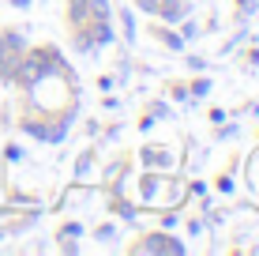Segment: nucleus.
<instances>
[{
	"mask_svg": "<svg viewBox=\"0 0 259 256\" xmlns=\"http://www.w3.org/2000/svg\"><path fill=\"white\" fill-rule=\"evenodd\" d=\"M94 237H98V241H113V237H117V226H113V223L94 226Z\"/></svg>",
	"mask_w": 259,
	"mask_h": 256,
	"instance_id": "13",
	"label": "nucleus"
},
{
	"mask_svg": "<svg viewBox=\"0 0 259 256\" xmlns=\"http://www.w3.org/2000/svg\"><path fill=\"white\" fill-rule=\"evenodd\" d=\"M218 189H222V192H233V181H229V173H226V177H218Z\"/></svg>",
	"mask_w": 259,
	"mask_h": 256,
	"instance_id": "20",
	"label": "nucleus"
},
{
	"mask_svg": "<svg viewBox=\"0 0 259 256\" xmlns=\"http://www.w3.org/2000/svg\"><path fill=\"white\" fill-rule=\"evenodd\" d=\"M255 12H259V0H237V19H248Z\"/></svg>",
	"mask_w": 259,
	"mask_h": 256,
	"instance_id": "8",
	"label": "nucleus"
},
{
	"mask_svg": "<svg viewBox=\"0 0 259 256\" xmlns=\"http://www.w3.org/2000/svg\"><path fill=\"white\" fill-rule=\"evenodd\" d=\"M91 19V0H68V23L79 26Z\"/></svg>",
	"mask_w": 259,
	"mask_h": 256,
	"instance_id": "5",
	"label": "nucleus"
},
{
	"mask_svg": "<svg viewBox=\"0 0 259 256\" xmlns=\"http://www.w3.org/2000/svg\"><path fill=\"white\" fill-rule=\"evenodd\" d=\"M79 234H83V223H64L57 237H79Z\"/></svg>",
	"mask_w": 259,
	"mask_h": 256,
	"instance_id": "14",
	"label": "nucleus"
},
{
	"mask_svg": "<svg viewBox=\"0 0 259 256\" xmlns=\"http://www.w3.org/2000/svg\"><path fill=\"white\" fill-rule=\"evenodd\" d=\"M150 34H154L158 42H162L165 49H184V38L177 30H165V26H150Z\"/></svg>",
	"mask_w": 259,
	"mask_h": 256,
	"instance_id": "6",
	"label": "nucleus"
},
{
	"mask_svg": "<svg viewBox=\"0 0 259 256\" xmlns=\"http://www.w3.org/2000/svg\"><path fill=\"white\" fill-rule=\"evenodd\" d=\"M195 34H199V26H195V23H184V19H181V38H195Z\"/></svg>",
	"mask_w": 259,
	"mask_h": 256,
	"instance_id": "19",
	"label": "nucleus"
},
{
	"mask_svg": "<svg viewBox=\"0 0 259 256\" xmlns=\"http://www.w3.org/2000/svg\"><path fill=\"white\" fill-rule=\"evenodd\" d=\"M91 162H94V147H91V151H83V155H79V162H75V177H87Z\"/></svg>",
	"mask_w": 259,
	"mask_h": 256,
	"instance_id": "9",
	"label": "nucleus"
},
{
	"mask_svg": "<svg viewBox=\"0 0 259 256\" xmlns=\"http://www.w3.org/2000/svg\"><path fill=\"white\" fill-rule=\"evenodd\" d=\"M23 53H26L23 34L0 30V79H8V83H12V72H15V64L23 60Z\"/></svg>",
	"mask_w": 259,
	"mask_h": 256,
	"instance_id": "1",
	"label": "nucleus"
},
{
	"mask_svg": "<svg viewBox=\"0 0 259 256\" xmlns=\"http://www.w3.org/2000/svg\"><path fill=\"white\" fill-rule=\"evenodd\" d=\"M139 158L150 166V170H169V166H173V155H169V151H162V147H143V151H139Z\"/></svg>",
	"mask_w": 259,
	"mask_h": 256,
	"instance_id": "4",
	"label": "nucleus"
},
{
	"mask_svg": "<svg viewBox=\"0 0 259 256\" xmlns=\"http://www.w3.org/2000/svg\"><path fill=\"white\" fill-rule=\"evenodd\" d=\"M184 64H188L192 72H207V60H203V57H188V60H184Z\"/></svg>",
	"mask_w": 259,
	"mask_h": 256,
	"instance_id": "17",
	"label": "nucleus"
},
{
	"mask_svg": "<svg viewBox=\"0 0 259 256\" xmlns=\"http://www.w3.org/2000/svg\"><path fill=\"white\" fill-rule=\"evenodd\" d=\"M120 19H124V38H136V26H132V12H128V8H120Z\"/></svg>",
	"mask_w": 259,
	"mask_h": 256,
	"instance_id": "15",
	"label": "nucleus"
},
{
	"mask_svg": "<svg viewBox=\"0 0 259 256\" xmlns=\"http://www.w3.org/2000/svg\"><path fill=\"white\" fill-rule=\"evenodd\" d=\"M91 19H109V0H91Z\"/></svg>",
	"mask_w": 259,
	"mask_h": 256,
	"instance_id": "11",
	"label": "nucleus"
},
{
	"mask_svg": "<svg viewBox=\"0 0 259 256\" xmlns=\"http://www.w3.org/2000/svg\"><path fill=\"white\" fill-rule=\"evenodd\" d=\"M169 94H173V98H177V102H188V98H192V94H188V91H184V83H173V91H169Z\"/></svg>",
	"mask_w": 259,
	"mask_h": 256,
	"instance_id": "18",
	"label": "nucleus"
},
{
	"mask_svg": "<svg viewBox=\"0 0 259 256\" xmlns=\"http://www.w3.org/2000/svg\"><path fill=\"white\" fill-rule=\"evenodd\" d=\"M210 87H214L210 79H207V76H199V79H195V83H192V91H188V94H192V98H203V94H207Z\"/></svg>",
	"mask_w": 259,
	"mask_h": 256,
	"instance_id": "12",
	"label": "nucleus"
},
{
	"mask_svg": "<svg viewBox=\"0 0 259 256\" xmlns=\"http://www.w3.org/2000/svg\"><path fill=\"white\" fill-rule=\"evenodd\" d=\"M158 185H162V177H158V173H143V177H139V192H143V204H150V200L158 196Z\"/></svg>",
	"mask_w": 259,
	"mask_h": 256,
	"instance_id": "7",
	"label": "nucleus"
},
{
	"mask_svg": "<svg viewBox=\"0 0 259 256\" xmlns=\"http://www.w3.org/2000/svg\"><path fill=\"white\" fill-rule=\"evenodd\" d=\"M188 12H192V0H158L154 8V15H162L165 23H181Z\"/></svg>",
	"mask_w": 259,
	"mask_h": 256,
	"instance_id": "3",
	"label": "nucleus"
},
{
	"mask_svg": "<svg viewBox=\"0 0 259 256\" xmlns=\"http://www.w3.org/2000/svg\"><path fill=\"white\" fill-rule=\"evenodd\" d=\"M113 215H117V218H128V223H132V218L139 215V207H132V204H124V200H120V204H113Z\"/></svg>",
	"mask_w": 259,
	"mask_h": 256,
	"instance_id": "10",
	"label": "nucleus"
},
{
	"mask_svg": "<svg viewBox=\"0 0 259 256\" xmlns=\"http://www.w3.org/2000/svg\"><path fill=\"white\" fill-rule=\"evenodd\" d=\"M132 252H184V241L158 230V234H143V241L132 245Z\"/></svg>",
	"mask_w": 259,
	"mask_h": 256,
	"instance_id": "2",
	"label": "nucleus"
},
{
	"mask_svg": "<svg viewBox=\"0 0 259 256\" xmlns=\"http://www.w3.org/2000/svg\"><path fill=\"white\" fill-rule=\"evenodd\" d=\"M147 113H150L154 121H165V117H169V105H165V102H154V105H150Z\"/></svg>",
	"mask_w": 259,
	"mask_h": 256,
	"instance_id": "16",
	"label": "nucleus"
},
{
	"mask_svg": "<svg viewBox=\"0 0 259 256\" xmlns=\"http://www.w3.org/2000/svg\"><path fill=\"white\" fill-rule=\"evenodd\" d=\"M248 68H259V49H252V53H248Z\"/></svg>",
	"mask_w": 259,
	"mask_h": 256,
	"instance_id": "21",
	"label": "nucleus"
}]
</instances>
